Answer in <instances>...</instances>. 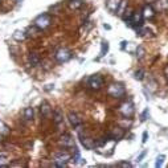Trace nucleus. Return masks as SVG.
I'll list each match as a JSON object with an SVG mask.
<instances>
[{"label":"nucleus","mask_w":168,"mask_h":168,"mask_svg":"<svg viewBox=\"0 0 168 168\" xmlns=\"http://www.w3.org/2000/svg\"><path fill=\"white\" fill-rule=\"evenodd\" d=\"M81 128H82V126L78 127L77 131H78V136H80V140H81V143H82V146L85 147L86 150H94V148H95V142L91 138L86 134V132L83 134V131L81 130Z\"/></svg>","instance_id":"f257e3e1"},{"label":"nucleus","mask_w":168,"mask_h":168,"mask_svg":"<svg viewBox=\"0 0 168 168\" xmlns=\"http://www.w3.org/2000/svg\"><path fill=\"white\" fill-rule=\"evenodd\" d=\"M52 24V17L49 13H42L34 19V27L38 29H45Z\"/></svg>","instance_id":"f03ea898"},{"label":"nucleus","mask_w":168,"mask_h":168,"mask_svg":"<svg viewBox=\"0 0 168 168\" xmlns=\"http://www.w3.org/2000/svg\"><path fill=\"white\" fill-rule=\"evenodd\" d=\"M107 93H108V95L113 98H122L126 94V90L121 83H111L107 89Z\"/></svg>","instance_id":"7ed1b4c3"},{"label":"nucleus","mask_w":168,"mask_h":168,"mask_svg":"<svg viewBox=\"0 0 168 168\" xmlns=\"http://www.w3.org/2000/svg\"><path fill=\"white\" fill-rule=\"evenodd\" d=\"M119 113L125 117V118H131L132 115H134L135 113V107H134V103L127 101V102H123L121 107H119Z\"/></svg>","instance_id":"20e7f679"},{"label":"nucleus","mask_w":168,"mask_h":168,"mask_svg":"<svg viewBox=\"0 0 168 168\" xmlns=\"http://www.w3.org/2000/svg\"><path fill=\"white\" fill-rule=\"evenodd\" d=\"M72 52L69 51L68 48H60L58 49V51L54 53V58H56V60L58 61V62H66V61H69L72 58Z\"/></svg>","instance_id":"39448f33"},{"label":"nucleus","mask_w":168,"mask_h":168,"mask_svg":"<svg viewBox=\"0 0 168 168\" xmlns=\"http://www.w3.org/2000/svg\"><path fill=\"white\" fill-rule=\"evenodd\" d=\"M72 157V155L69 152H60L54 156V161L53 164L56 167H66L68 166V160Z\"/></svg>","instance_id":"423d86ee"},{"label":"nucleus","mask_w":168,"mask_h":168,"mask_svg":"<svg viewBox=\"0 0 168 168\" xmlns=\"http://www.w3.org/2000/svg\"><path fill=\"white\" fill-rule=\"evenodd\" d=\"M87 85H89L90 89H93V90H99V89L103 86L102 76H99V74H94V76H91L87 80Z\"/></svg>","instance_id":"0eeeda50"},{"label":"nucleus","mask_w":168,"mask_h":168,"mask_svg":"<svg viewBox=\"0 0 168 168\" xmlns=\"http://www.w3.org/2000/svg\"><path fill=\"white\" fill-rule=\"evenodd\" d=\"M143 20H144V17H143L142 11H134L131 19L128 20V24H130V25H134L136 28H140L143 25Z\"/></svg>","instance_id":"6e6552de"},{"label":"nucleus","mask_w":168,"mask_h":168,"mask_svg":"<svg viewBox=\"0 0 168 168\" xmlns=\"http://www.w3.org/2000/svg\"><path fill=\"white\" fill-rule=\"evenodd\" d=\"M123 135H125V131H123V128H121V127H114L108 132V138L113 140H119L123 138Z\"/></svg>","instance_id":"1a4fd4ad"},{"label":"nucleus","mask_w":168,"mask_h":168,"mask_svg":"<svg viewBox=\"0 0 168 168\" xmlns=\"http://www.w3.org/2000/svg\"><path fill=\"white\" fill-rule=\"evenodd\" d=\"M68 118H69V122L72 123V126L74 128H78V127L82 126V119L80 118V115L76 114V113H69Z\"/></svg>","instance_id":"9d476101"},{"label":"nucleus","mask_w":168,"mask_h":168,"mask_svg":"<svg viewBox=\"0 0 168 168\" xmlns=\"http://www.w3.org/2000/svg\"><path fill=\"white\" fill-rule=\"evenodd\" d=\"M121 3H122V0H107L106 7L110 12L117 13L118 9H119V7H121Z\"/></svg>","instance_id":"9b49d317"},{"label":"nucleus","mask_w":168,"mask_h":168,"mask_svg":"<svg viewBox=\"0 0 168 168\" xmlns=\"http://www.w3.org/2000/svg\"><path fill=\"white\" fill-rule=\"evenodd\" d=\"M60 143H61L64 147H73V146H74V139L72 138V135L65 134V135H62V136H61Z\"/></svg>","instance_id":"f8f14e48"},{"label":"nucleus","mask_w":168,"mask_h":168,"mask_svg":"<svg viewBox=\"0 0 168 168\" xmlns=\"http://www.w3.org/2000/svg\"><path fill=\"white\" fill-rule=\"evenodd\" d=\"M142 13H143V17H144V19H148V20H151V19H154V17H155V9L152 8L151 6H147V7L143 8Z\"/></svg>","instance_id":"ddd939ff"},{"label":"nucleus","mask_w":168,"mask_h":168,"mask_svg":"<svg viewBox=\"0 0 168 168\" xmlns=\"http://www.w3.org/2000/svg\"><path fill=\"white\" fill-rule=\"evenodd\" d=\"M40 110H41V114H42V117H45V118H49V117H52V107H51V105H49L48 102H44L42 105H41V107H40Z\"/></svg>","instance_id":"4468645a"},{"label":"nucleus","mask_w":168,"mask_h":168,"mask_svg":"<svg viewBox=\"0 0 168 168\" xmlns=\"http://www.w3.org/2000/svg\"><path fill=\"white\" fill-rule=\"evenodd\" d=\"M68 6H69V8H70V9L77 11V9H81L83 7V0H69Z\"/></svg>","instance_id":"2eb2a0df"},{"label":"nucleus","mask_w":168,"mask_h":168,"mask_svg":"<svg viewBox=\"0 0 168 168\" xmlns=\"http://www.w3.org/2000/svg\"><path fill=\"white\" fill-rule=\"evenodd\" d=\"M29 64H31L32 66H37L38 64H40V56H38V53L36 52H31L29 53Z\"/></svg>","instance_id":"dca6fc26"},{"label":"nucleus","mask_w":168,"mask_h":168,"mask_svg":"<svg viewBox=\"0 0 168 168\" xmlns=\"http://www.w3.org/2000/svg\"><path fill=\"white\" fill-rule=\"evenodd\" d=\"M33 117H34L33 107H27L25 110H24V118H25L27 121H33Z\"/></svg>","instance_id":"f3484780"},{"label":"nucleus","mask_w":168,"mask_h":168,"mask_svg":"<svg viewBox=\"0 0 168 168\" xmlns=\"http://www.w3.org/2000/svg\"><path fill=\"white\" fill-rule=\"evenodd\" d=\"M53 121L56 125H62L64 123V118L60 111H53Z\"/></svg>","instance_id":"a211bd4d"},{"label":"nucleus","mask_w":168,"mask_h":168,"mask_svg":"<svg viewBox=\"0 0 168 168\" xmlns=\"http://www.w3.org/2000/svg\"><path fill=\"white\" fill-rule=\"evenodd\" d=\"M25 36H27V34H24V32H20V31H16V32L13 33V38H15V40H17V41L24 40Z\"/></svg>","instance_id":"6ab92c4d"},{"label":"nucleus","mask_w":168,"mask_h":168,"mask_svg":"<svg viewBox=\"0 0 168 168\" xmlns=\"http://www.w3.org/2000/svg\"><path fill=\"white\" fill-rule=\"evenodd\" d=\"M108 51V42L107 41H102V49H101V53H99V57H103Z\"/></svg>","instance_id":"aec40b11"},{"label":"nucleus","mask_w":168,"mask_h":168,"mask_svg":"<svg viewBox=\"0 0 168 168\" xmlns=\"http://www.w3.org/2000/svg\"><path fill=\"white\" fill-rule=\"evenodd\" d=\"M144 54H146L144 48H143V46H138V49H136V57L139 58V60H142V58L144 57Z\"/></svg>","instance_id":"412c9836"},{"label":"nucleus","mask_w":168,"mask_h":168,"mask_svg":"<svg viewBox=\"0 0 168 168\" xmlns=\"http://www.w3.org/2000/svg\"><path fill=\"white\" fill-rule=\"evenodd\" d=\"M157 3V7H159V9H166L168 7V2L167 0H156Z\"/></svg>","instance_id":"4be33fe9"},{"label":"nucleus","mask_w":168,"mask_h":168,"mask_svg":"<svg viewBox=\"0 0 168 168\" xmlns=\"http://www.w3.org/2000/svg\"><path fill=\"white\" fill-rule=\"evenodd\" d=\"M135 78H136V80H139V81H142L143 78H144V70H143V69L136 70L135 72Z\"/></svg>","instance_id":"5701e85b"},{"label":"nucleus","mask_w":168,"mask_h":168,"mask_svg":"<svg viewBox=\"0 0 168 168\" xmlns=\"http://www.w3.org/2000/svg\"><path fill=\"white\" fill-rule=\"evenodd\" d=\"M163 160H164V155H160V156L156 159L155 166H156V167H161V164H163Z\"/></svg>","instance_id":"b1692460"},{"label":"nucleus","mask_w":168,"mask_h":168,"mask_svg":"<svg viewBox=\"0 0 168 168\" xmlns=\"http://www.w3.org/2000/svg\"><path fill=\"white\" fill-rule=\"evenodd\" d=\"M117 166L118 167H131L132 164H131V163H128V161H121V163H118Z\"/></svg>","instance_id":"393cba45"},{"label":"nucleus","mask_w":168,"mask_h":168,"mask_svg":"<svg viewBox=\"0 0 168 168\" xmlns=\"http://www.w3.org/2000/svg\"><path fill=\"white\" fill-rule=\"evenodd\" d=\"M147 114H148V108H146V110L143 111V114H142V121H146V119H147Z\"/></svg>","instance_id":"a878e982"},{"label":"nucleus","mask_w":168,"mask_h":168,"mask_svg":"<svg viewBox=\"0 0 168 168\" xmlns=\"http://www.w3.org/2000/svg\"><path fill=\"white\" fill-rule=\"evenodd\" d=\"M147 136H148L147 132H143V143H146V142H147Z\"/></svg>","instance_id":"bb28decb"},{"label":"nucleus","mask_w":168,"mask_h":168,"mask_svg":"<svg viewBox=\"0 0 168 168\" xmlns=\"http://www.w3.org/2000/svg\"><path fill=\"white\" fill-rule=\"evenodd\" d=\"M144 155H146V151H143V152H142V154L139 155V157H138V160H142V159H143V157H144Z\"/></svg>","instance_id":"cd10ccee"},{"label":"nucleus","mask_w":168,"mask_h":168,"mask_svg":"<svg viewBox=\"0 0 168 168\" xmlns=\"http://www.w3.org/2000/svg\"><path fill=\"white\" fill-rule=\"evenodd\" d=\"M164 73H166V76H167V78H168V65L164 68Z\"/></svg>","instance_id":"c85d7f7f"}]
</instances>
